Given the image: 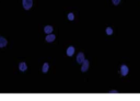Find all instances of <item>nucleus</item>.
I'll return each instance as SVG.
<instances>
[{
  "label": "nucleus",
  "instance_id": "1",
  "mask_svg": "<svg viewBox=\"0 0 140 101\" xmlns=\"http://www.w3.org/2000/svg\"><path fill=\"white\" fill-rule=\"evenodd\" d=\"M22 6L25 10H30L33 6V0H22Z\"/></svg>",
  "mask_w": 140,
  "mask_h": 101
},
{
  "label": "nucleus",
  "instance_id": "2",
  "mask_svg": "<svg viewBox=\"0 0 140 101\" xmlns=\"http://www.w3.org/2000/svg\"><path fill=\"white\" fill-rule=\"evenodd\" d=\"M7 45H8V40L6 38H3L2 35H0V48L7 47Z\"/></svg>",
  "mask_w": 140,
  "mask_h": 101
},
{
  "label": "nucleus",
  "instance_id": "3",
  "mask_svg": "<svg viewBox=\"0 0 140 101\" xmlns=\"http://www.w3.org/2000/svg\"><path fill=\"white\" fill-rule=\"evenodd\" d=\"M129 72V68H128V66L127 65H122V67H121V74L123 75V76H127V74Z\"/></svg>",
  "mask_w": 140,
  "mask_h": 101
},
{
  "label": "nucleus",
  "instance_id": "4",
  "mask_svg": "<svg viewBox=\"0 0 140 101\" xmlns=\"http://www.w3.org/2000/svg\"><path fill=\"white\" fill-rule=\"evenodd\" d=\"M88 68H89V60L84 59L83 63H82V66H81V71L82 72H85L86 70H88Z\"/></svg>",
  "mask_w": 140,
  "mask_h": 101
},
{
  "label": "nucleus",
  "instance_id": "5",
  "mask_svg": "<svg viewBox=\"0 0 140 101\" xmlns=\"http://www.w3.org/2000/svg\"><path fill=\"white\" fill-rule=\"evenodd\" d=\"M19 70L21 71V72H24V71H26L27 70V65L24 62H22V63H20L19 64Z\"/></svg>",
  "mask_w": 140,
  "mask_h": 101
},
{
  "label": "nucleus",
  "instance_id": "6",
  "mask_svg": "<svg viewBox=\"0 0 140 101\" xmlns=\"http://www.w3.org/2000/svg\"><path fill=\"white\" fill-rule=\"evenodd\" d=\"M84 59H85V58H84V54H83V53H79V54H78V56H77V62H78V63L82 64Z\"/></svg>",
  "mask_w": 140,
  "mask_h": 101
},
{
  "label": "nucleus",
  "instance_id": "7",
  "mask_svg": "<svg viewBox=\"0 0 140 101\" xmlns=\"http://www.w3.org/2000/svg\"><path fill=\"white\" fill-rule=\"evenodd\" d=\"M55 39H56V36H55L54 34L49 33V34H47V36H46V42H53V41H55Z\"/></svg>",
  "mask_w": 140,
  "mask_h": 101
},
{
  "label": "nucleus",
  "instance_id": "8",
  "mask_svg": "<svg viewBox=\"0 0 140 101\" xmlns=\"http://www.w3.org/2000/svg\"><path fill=\"white\" fill-rule=\"evenodd\" d=\"M44 32H45L46 34L52 33V32H53V26H52V25H46V26L44 27Z\"/></svg>",
  "mask_w": 140,
  "mask_h": 101
},
{
  "label": "nucleus",
  "instance_id": "9",
  "mask_svg": "<svg viewBox=\"0 0 140 101\" xmlns=\"http://www.w3.org/2000/svg\"><path fill=\"white\" fill-rule=\"evenodd\" d=\"M73 53H75V47H73V46H69L68 50H67V55L68 56H72Z\"/></svg>",
  "mask_w": 140,
  "mask_h": 101
},
{
  "label": "nucleus",
  "instance_id": "10",
  "mask_svg": "<svg viewBox=\"0 0 140 101\" xmlns=\"http://www.w3.org/2000/svg\"><path fill=\"white\" fill-rule=\"evenodd\" d=\"M48 69H49V65L47 63H45L44 65H43V67H42V71L44 72V74H46V72L48 71Z\"/></svg>",
  "mask_w": 140,
  "mask_h": 101
},
{
  "label": "nucleus",
  "instance_id": "11",
  "mask_svg": "<svg viewBox=\"0 0 140 101\" xmlns=\"http://www.w3.org/2000/svg\"><path fill=\"white\" fill-rule=\"evenodd\" d=\"M68 19L70 20V21H72V20L75 19V15H73V13H69L68 14Z\"/></svg>",
  "mask_w": 140,
  "mask_h": 101
},
{
  "label": "nucleus",
  "instance_id": "12",
  "mask_svg": "<svg viewBox=\"0 0 140 101\" xmlns=\"http://www.w3.org/2000/svg\"><path fill=\"white\" fill-rule=\"evenodd\" d=\"M106 33H107L108 35H111V34L113 33V30L111 29V27H107V29H106Z\"/></svg>",
  "mask_w": 140,
  "mask_h": 101
},
{
  "label": "nucleus",
  "instance_id": "13",
  "mask_svg": "<svg viewBox=\"0 0 140 101\" xmlns=\"http://www.w3.org/2000/svg\"><path fill=\"white\" fill-rule=\"evenodd\" d=\"M112 2L114 3V5H115V6H117V5H118V3H119V2H121V0H112Z\"/></svg>",
  "mask_w": 140,
  "mask_h": 101
}]
</instances>
